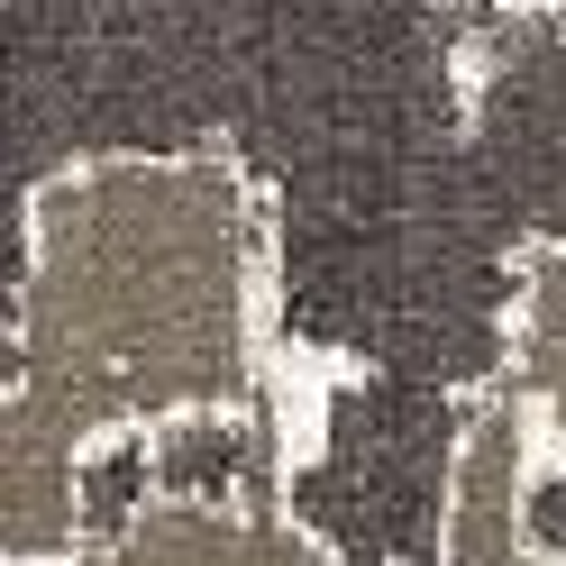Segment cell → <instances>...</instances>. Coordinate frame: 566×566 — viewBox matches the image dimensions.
<instances>
[{"instance_id": "277c9868", "label": "cell", "mask_w": 566, "mask_h": 566, "mask_svg": "<svg viewBox=\"0 0 566 566\" xmlns=\"http://www.w3.org/2000/svg\"><path fill=\"white\" fill-rule=\"evenodd\" d=\"M530 411L548 467L566 475V238H521L512 247V347H503V384Z\"/></svg>"}, {"instance_id": "6da1fadb", "label": "cell", "mask_w": 566, "mask_h": 566, "mask_svg": "<svg viewBox=\"0 0 566 566\" xmlns=\"http://www.w3.org/2000/svg\"><path fill=\"white\" fill-rule=\"evenodd\" d=\"M283 394V210L220 147H83L19 184L0 566L83 548V457Z\"/></svg>"}, {"instance_id": "7a4b0ae2", "label": "cell", "mask_w": 566, "mask_h": 566, "mask_svg": "<svg viewBox=\"0 0 566 566\" xmlns=\"http://www.w3.org/2000/svg\"><path fill=\"white\" fill-rule=\"evenodd\" d=\"M64 566H338V557L293 512V484H247V493L147 484L128 503L92 512L83 548Z\"/></svg>"}, {"instance_id": "3957f363", "label": "cell", "mask_w": 566, "mask_h": 566, "mask_svg": "<svg viewBox=\"0 0 566 566\" xmlns=\"http://www.w3.org/2000/svg\"><path fill=\"white\" fill-rule=\"evenodd\" d=\"M530 457L539 430L512 394H484L457 457V521H448V566H566L557 548L530 539Z\"/></svg>"}]
</instances>
